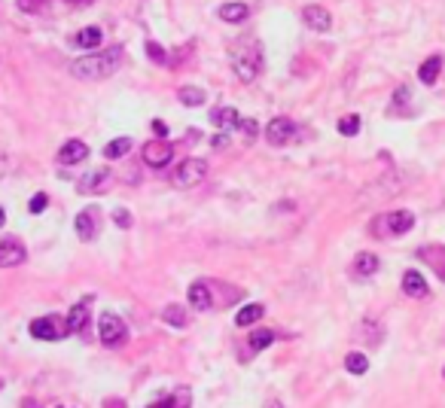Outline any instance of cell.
<instances>
[{"mask_svg":"<svg viewBox=\"0 0 445 408\" xmlns=\"http://www.w3.org/2000/svg\"><path fill=\"white\" fill-rule=\"evenodd\" d=\"M125 64V46H107V49L95 52V55H86V58H76L71 64V73L76 80H107Z\"/></svg>","mask_w":445,"mask_h":408,"instance_id":"1","label":"cell"},{"mask_svg":"<svg viewBox=\"0 0 445 408\" xmlns=\"http://www.w3.org/2000/svg\"><path fill=\"white\" fill-rule=\"evenodd\" d=\"M263 71V46L244 43L241 52H235V76L241 82H253Z\"/></svg>","mask_w":445,"mask_h":408,"instance_id":"2","label":"cell"},{"mask_svg":"<svg viewBox=\"0 0 445 408\" xmlns=\"http://www.w3.org/2000/svg\"><path fill=\"white\" fill-rule=\"evenodd\" d=\"M30 335L40 338V342H61L67 338V320L64 317H55V314H46V317H37L30 323Z\"/></svg>","mask_w":445,"mask_h":408,"instance_id":"3","label":"cell"},{"mask_svg":"<svg viewBox=\"0 0 445 408\" xmlns=\"http://www.w3.org/2000/svg\"><path fill=\"white\" fill-rule=\"evenodd\" d=\"M204 174H208V161L183 159L177 165V171H174V186L177 189H193V186H198V183L204 180Z\"/></svg>","mask_w":445,"mask_h":408,"instance_id":"4","label":"cell"},{"mask_svg":"<svg viewBox=\"0 0 445 408\" xmlns=\"http://www.w3.org/2000/svg\"><path fill=\"white\" fill-rule=\"evenodd\" d=\"M415 226V213L412 211H394V213H385L378 222H375V232L381 235H405L412 232Z\"/></svg>","mask_w":445,"mask_h":408,"instance_id":"5","label":"cell"},{"mask_svg":"<svg viewBox=\"0 0 445 408\" xmlns=\"http://www.w3.org/2000/svg\"><path fill=\"white\" fill-rule=\"evenodd\" d=\"M73 229L82 241H95V235L101 232V207H95V204L82 207L73 220Z\"/></svg>","mask_w":445,"mask_h":408,"instance_id":"6","label":"cell"},{"mask_svg":"<svg viewBox=\"0 0 445 408\" xmlns=\"http://www.w3.org/2000/svg\"><path fill=\"white\" fill-rule=\"evenodd\" d=\"M296 134H299L296 122H293V119H287V116H274V119L265 125V141L272 143V146H283V143H290Z\"/></svg>","mask_w":445,"mask_h":408,"instance_id":"7","label":"cell"},{"mask_svg":"<svg viewBox=\"0 0 445 408\" xmlns=\"http://www.w3.org/2000/svg\"><path fill=\"white\" fill-rule=\"evenodd\" d=\"M125 335H128V329H125V323H122L116 314H101V320H98V338H101L104 344H119V342H125Z\"/></svg>","mask_w":445,"mask_h":408,"instance_id":"8","label":"cell"},{"mask_svg":"<svg viewBox=\"0 0 445 408\" xmlns=\"http://www.w3.org/2000/svg\"><path fill=\"white\" fill-rule=\"evenodd\" d=\"M141 159H143V165H150V168H165L168 161L174 159V146L168 141H150L141 150Z\"/></svg>","mask_w":445,"mask_h":408,"instance_id":"9","label":"cell"},{"mask_svg":"<svg viewBox=\"0 0 445 408\" xmlns=\"http://www.w3.org/2000/svg\"><path fill=\"white\" fill-rule=\"evenodd\" d=\"M28 259V250L19 238H3L0 241V268H15Z\"/></svg>","mask_w":445,"mask_h":408,"instance_id":"10","label":"cell"},{"mask_svg":"<svg viewBox=\"0 0 445 408\" xmlns=\"http://www.w3.org/2000/svg\"><path fill=\"white\" fill-rule=\"evenodd\" d=\"M302 21L311 30H317V34H326V30L333 28V15H329V10H324V6H317V3L305 6V10H302Z\"/></svg>","mask_w":445,"mask_h":408,"instance_id":"11","label":"cell"},{"mask_svg":"<svg viewBox=\"0 0 445 408\" xmlns=\"http://www.w3.org/2000/svg\"><path fill=\"white\" fill-rule=\"evenodd\" d=\"M86 156H89V146L73 137V141H64L55 159H58V165H80V161H86Z\"/></svg>","mask_w":445,"mask_h":408,"instance_id":"12","label":"cell"},{"mask_svg":"<svg viewBox=\"0 0 445 408\" xmlns=\"http://www.w3.org/2000/svg\"><path fill=\"white\" fill-rule=\"evenodd\" d=\"M418 256H421V263H427L433 268L439 281H445V247L442 244H427V247L418 250Z\"/></svg>","mask_w":445,"mask_h":408,"instance_id":"13","label":"cell"},{"mask_svg":"<svg viewBox=\"0 0 445 408\" xmlns=\"http://www.w3.org/2000/svg\"><path fill=\"white\" fill-rule=\"evenodd\" d=\"M403 292L409 299H424L427 292H430V287H427V281H424V274L418 272V268H409V272L403 274Z\"/></svg>","mask_w":445,"mask_h":408,"instance_id":"14","label":"cell"},{"mask_svg":"<svg viewBox=\"0 0 445 408\" xmlns=\"http://www.w3.org/2000/svg\"><path fill=\"white\" fill-rule=\"evenodd\" d=\"M189 305L195 308V311H211V305H213V296H211V287L208 283H202V281H195L193 287H189Z\"/></svg>","mask_w":445,"mask_h":408,"instance_id":"15","label":"cell"},{"mask_svg":"<svg viewBox=\"0 0 445 408\" xmlns=\"http://www.w3.org/2000/svg\"><path fill=\"white\" fill-rule=\"evenodd\" d=\"M67 332L71 335H82L89 329V308L86 305H73L71 314H67Z\"/></svg>","mask_w":445,"mask_h":408,"instance_id":"16","label":"cell"},{"mask_svg":"<svg viewBox=\"0 0 445 408\" xmlns=\"http://www.w3.org/2000/svg\"><path fill=\"white\" fill-rule=\"evenodd\" d=\"M217 15L226 25H241V21H247L250 19V10H247V3H222Z\"/></svg>","mask_w":445,"mask_h":408,"instance_id":"17","label":"cell"},{"mask_svg":"<svg viewBox=\"0 0 445 408\" xmlns=\"http://www.w3.org/2000/svg\"><path fill=\"white\" fill-rule=\"evenodd\" d=\"M439 71H442V58L439 55H430L424 61V64L418 67V80L424 82V86H433L436 80H439Z\"/></svg>","mask_w":445,"mask_h":408,"instance_id":"18","label":"cell"},{"mask_svg":"<svg viewBox=\"0 0 445 408\" xmlns=\"http://www.w3.org/2000/svg\"><path fill=\"white\" fill-rule=\"evenodd\" d=\"M76 46H82V49H95V46L104 43V30L101 28H82L80 34L73 37Z\"/></svg>","mask_w":445,"mask_h":408,"instance_id":"19","label":"cell"},{"mask_svg":"<svg viewBox=\"0 0 445 408\" xmlns=\"http://www.w3.org/2000/svg\"><path fill=\"white\" fill-rule=\"evenodd\" d=\"M211 122H213L217 128H222V132H226V128H235V125H238L235 107H217V110L211 113Z\"/></svg>","mask_w":445,"mask_h":408,"instance_id":"20","label":"cell"},{"mask_svg":"<svg viewBox=\"0 0 445 408\" xmlns=\"http://www.w3.org/2000/svg\"><path fill=\"white\" fill-rule=\"evenodd\" d=\"M354 272L360 277H372L375 272H378V256H375V253H360V256L354 259Z\"/></svg>","mask_w":445,"mask_h":408,"instance_id":"21","label":"cell"},{"mask_svg":"<svg viewBox=\"0 0 445 408\" xmlns=\"http://www.w3.org/2000/svg\"><path fill=\"white\" fill-rule=\"evenodd\" d=\"M263 314H265L263 305H256V302H253V305H244L241 311L235 314V323H238V326H250V323L263 320Z\"/></svg>","mask_w":445,"mask_h":408,"instance_id":"22","label":"cell"},{"mask_svg":"<svg viewBox=\"0 0 445 408\" xmlns=\"http://www.w3.org/2000/svg\"><path fill=\"white\" fill-rule=\"evenodd\" d=\"M128 150H132V137H113V141L104 146V156L107 159H122Z\"/></svg>","mask_w":445,"mask_h":408,"instance_id":"23","label":"cell"},{"mask_svg":"<svg viewBox=\"0 0 445 408\" xmlns=\"http://www.w3.org/2000/svg\"><path fill=\"white\" fill-rule=\"evenodd\" d=\"M177 98H180V104H186V107H202L204 104V91L198 89V86H183L180 91H177Z\"/></svg>","mask_w":445,"mask_h":408,"instance_id":"24","label":"cell"},{"mask_svg":"<svg viewBox=\"0 0 445 408\" xmlns=\"http://www.w3.org/2000/svg\"><path fill=\"white\" fill-rule=\"evenodd\" d=\"M107 177H110V171H107V168H98V171H91L86 180H80V192H98Z\"/></svg>","mask_w":445,"mask_h":408,"instance_id":"25","label":"cell"},{"mask_svg":"<svg viewBox=\"0 0 445 408\" xmlns=\"http://www.w3.org/2000/svg\"><path fill=\"white\" fill-rule=\"evenodd\" d=\"M274 338H278V335H274L272 329H259V332H253V335H250V351H253V353H259V351L272 348Z\"/></svg>","mask_w":445,"mask_h":408,"instance_id":"26","label":"cell"},{"mask_svg":"<svg viewBox=\"0 0 445 408\" xmlns=\"http://www.w3.org/2000/svg\"><path fill=\"white\" fill-rule=\"evenodd\" d=\"M390 113L394 116H409V89H396V95H394V104H390Z\"/></svg>","mask_w":445,"mask_h":408,"instance_id":"27","label":"cell"},{"mask_svg":"<svg viewBox=\"0 0 445 408\" xmlns=\"http://www.w3.org/2000/svg\"><path fill=\"white\" fill-rule=\"evenodd\" d=\"M344 369H348L351 375H363L366 369H369V360H366V353H348V357H344Z\"/></svg>","mask_w":445,"mask_h":408,"instance_id":"28","label":"cell"},{"mask_svg":"<svg viewBox=\"0 0 445 408\" xmlns=\"http://www.w3.org/2000/svg\"><path fill=\"white\" fill-rule=\"evenodd\" d=\"M162 320L168 326H186V311H183L180 305H168L162 311Z\"/></svg>","mask_w":445,"mask_h":408,"instance_id":"29","label":"cell"},{"mask_svg":"<svg viewBox=\"0 0 445 408\" xmlns=\"http://www.w3.org/2000/svg\"><path fill=\"white\" fill-rule=\"evenodd\" d=\"M339 134H344V137H354L357 132H360V116L357 113H351V116H344V119H339Z\"/></svg>","mask_w":445,"mask_h":408,"instance_id":"30","label":"cell"},{"mask_svg":"<svg viewBox=\"0 0 445 408\" xmlns=\"http://www.w3.org/2000/svg\"><path fill=\"white\" fill-rule=\"evenodd\" d=\"M238 128H241V134L247 137V143L256 141V134H259V122L256 119H238Z\"/></svg>","mask_w":445,"mask_h":408,"instance_id":"31","label":"cell"},{"mask_svg":"<svg viewBox=\"0 0 445 408\" xmlns=\"http://www.w3.org/2000/svg\"><path fill=\"white\" fill-rule=\"evenodd\" d=\"M147 55H150L152 61H156V64H168V55H165V49H162V46H159L156 40H150V43H147Z\"/></svg>","mask_w":445,"mask_h":408,"instance_id":"32","label":"cell"},{"mask_svg":"<svg viewBox=\"0 0 445 408\" xmlns=\"http://www.w3.org/2000/svg\"><path fill=\"white\" fill-rule=\"evenodd\" d=\"M113 222H116L119 229H132V211H125V207H116V211H113Z\"/></svg>","mask_w":445,"mask_h":408,"instance_id":"33","label":"cell"},{"mask_svg":"<svg viewBox=\"0 0 445 408\" xmlns=\"http://www.w3.org/2000/svg\"><path fill=\"white\" fill-rule=\"evenodd\" d=\"M46 204H49V195H46V192H37V195L30 198V207H28V211H30V213H43Z\"/></svg>","mask_w":445,"mask_h":408,"instance_id":"34","label":"cell"},{"mask_svg":"<svg viewBox=\"0 0 445 408\" xmlns=\"http://www.w3.org/2000/svg\"><path fill=\"white\" fill-rule=\"evenodd\" d=\"M43 3H46V0H19V10L21 12H37Z\"/></svg>","mask_w":445,"mask_h":408,"instance_id":"35","label":"cell"},{"mask_svg":"<svg viewBox=\"0 0 445 408\" xmlns=\"http://www.w3.org/2000/svg\"><path fill=\"white\" fill-rule=\"evenodd\" d=\"M152 132H156L159 137H165V134H168V128H165V122H152Z\"/></svg>","mask_w":445,"mask_h":408,"instance_id":"36","label":"cell"},{"mask_svg":"<svg viewBox=\"0 0 445 408\" xmlns=\"http://www.w3.org/2000/svg\"><path fill=\"white\" fill-rule=\"evenodd\" d=\"M150 408H174V399H162V402H152Z\"/></svg>","mask_w":445,"mask_h":408,"instance_id":"37","label":"cell"},{"mask_svg":"<svg viewBox=\"0 0 445 408\" xmlns=\"http://www.w3.org/2000/svg\"><path fill=\"white\" fill-rule=\"evenodd\" d=\"M213 146H217V150H220V146H226V134H217V137H213Z\"/></svg>","mask_w":445,"mask_h":408,"instance_id":"38","label":"cell"},{"mask_svg":"<svg viewBox=\"0 0 445 408\" xmlns=\"http://www.w3.org/2000/svg\"><path fill=\"white\" fill-rule=\"evenodd\" d=\"M265 408H283V405L278 402V399H268V402H265Z\"/></svg>","mask_w":445,"mask_h":408,"instance_id":"39","label":"cell"},{"mask_svg":"<svg viewBox=\"0 0 445 408\" xmlns=\"http://www.w3.org/2000/svg\"><path fill=\"white\" fill-rule=\"evenodd\" d=\"M3 222H6V211H3V207H0V226H3Z\"/></svg>","mask_w":445,"mask_h":408,"instance_id":"40","label":"cell"},{"mask_svg":"<svg viewBox=\"0 0 445 408\" xmlns=\"http://www.w3.org/2000/svg\"><path fill=\"white\" fill-rule=\"evenodd\" d=\"M0 387H3V381H0Z\"/></svg>","mask_w":445,"mask_h":408,"instance_id":"41","label":"cell"}]
</instances>
